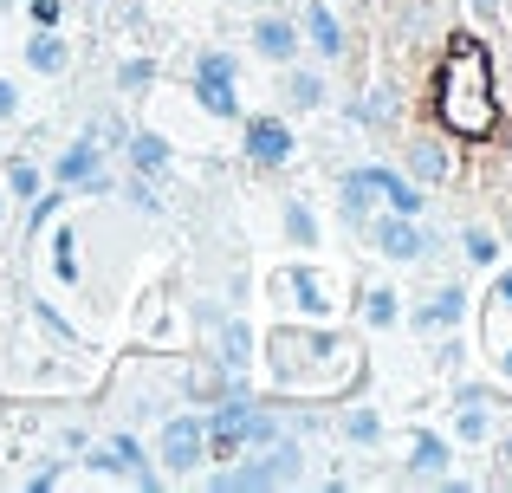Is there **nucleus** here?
<instances>
[{"mask_svg":"<svg viewBox=\"0 0 512 493\" xmlns=\"http://www.w3.org/2000/svg\"><path fill=\"white\" fill-rule=\"evenodd\" d=\"M260 455V481L266 493H279V487H312V448H305V435H279L273 448H253Z\"/></svg>","mask_w":512,"mask_h":493,"instance_id":"obj_12","label":"nucleus"},{"mask_svg":"<svg viewBox=\"0 0 512 493\" xmlns=\"http://www.w3.org/2000/svg\"><path fill=\"white\" fill-rule=\"evenodd\" d=\"M156 468H163V481H195L201 468H208V435H201V409H169L163 422H156Z\"/></svg>","mask_w":512,"mask_h":493,"instance_id":"obj_5","label":"nucleus"},{"mask_svg":"<svg viewBox=\"0 0 512 493\" xmlns=\"http://www.w3.org/2000/svg\"><path fill=\"white\" fill-rule=\"evenodd\" d=\"M500 487H512V468H506V474H500Z\"/></svg>","mask_w":512,"mask_h":493,"instance_id":"obj_47","label":"nucleus"},{"mask_svg":"<svg viewBox=\"0 0 512 493\" xmlns=\"http://www.w3.org/2000/svg\"><path fill=\"white\" fill-rule=\"evenodd\" d=\"M292 20H299V39H305V52H312L318 65L350 59V26L338 20V7H331V0H305Z\"/></svg>","mask_w":512,"mask_h":493,"instance_id":"obj_10","label":"nucleus"},{"mask_svg":"<svg viewBox=\"0 0 512 493\" xmlns=\"http://www.w3.org/2000/svg\"><path fill=\"white\" fill-rule=\"evenodd\" d=\"M331 7H338V0H331Z\"/></svg>","mask_w":512,"mask_h":493,"instance_id":"obj_49","label":"nucleus"},{"mask_svg":"<svg viewBox=\"0 0 512 493\" xmlns=\"http://www.w3.org/2000/svg\"><path fill=\"white\" fill-rule=\"evenodd\" d=\"M20 305H26V325H33V331H46V338L59 344L65 357H78V351H85V331H78V325H72V318H65V312H59L52 299H39V292H26Z\"/></svg>","mask_w":512,"mask_h":493,"instance_id":"obj_27","label":"nucleus"},{"mask_svg":"<svg viewBox=\"0 0 512 493\" xmlns=\"http://www.w3.org/2000/svg\"><path fill=\"white\" fill-rule=\"evenodd\" d=\"M467 357H474V344L461 338V325H454V331H435V338H428V370H435V377H461Z\"/></svg>","mask_w":512,"mask_h":493,"instance_id":"obj_34","label":"nucleus"},{"mask_svg":"<svg viewBox=\"0 0 512 493\" xmlns=\"http://www.w3.org/2000/svg\"><path fill=\"white\" fill-rule=\"evenodd\" d=\"M208 357L221 370H253V357H260V331H253V318L240 312V305L221 318V331L208 338Z\"/></svg>","mask_w":512,"mask_h":493,"instance_id":"obj_15","label":"nucleus"},{"mask_svg":"<svg viewBox=\"0 0 512 493\" xmlns=\"http://www.w3.org/2000/svg\"><path fill=\"white\" fill-rule=\"evenodd\" d=\"M124 163L137 169V176H150V182H169L175 176V143L163 137V130H150V124H130Z\"/></svg>","mask_w":512,"mask_h":493,"instance_id":"obj_20","label":"nucleus"},{"mask_svg":"<svg viewBox=\"0 0 512 493\" xmlns=\"http://www.w3.org/2000/svg\"><path fill=\"white\" fill-rule=\"evenodd\" d=\"M266 383L279 396H344L350 383H363V351L344 325H318V318H279L260 338Z\"/></svg>","mask_w":512,"mask_h":493,"instance_id":"obj_1","label":"nucleus"},{"mask_svg":"<svg viewBox=\"0 0 512 493\" xmlns=\"http://www.w3.org/2000/svg\"><path fill=\"white\" fill-rule=\"evenodd\" d=\"M98 163H104L98 137H91V130H78L72 143H59V150H52V169H46V182H59V189H72V195H78V182H85Z\"/></svg>","mask_w":512,"mask_h":493,"instance_id":"obj_23","label":"nucleus"},{"mask_svg":"<svg viewBox=\"0 0 512 493\" xmlns=\"http://www.w3.org/2000/svg\"><path fill=\"white\" fill-rule=\"evenodd\" d=\"M461 253H467V266L493 273V266L506 260V241L493 234V221H461Z\"/></svg>","mask_w":512,"mask_h":493,"instance_id":"obj_33","label":"nucleus"},{"mask_svg":"<svg viewBox=\"0 0 512 493\" xmlns=\"http://www.w3.org/2000/svg\"><path fill=\"white\" fill-rule=\"evenodd\" d=\"M46 273L59 279V286H85V260H78V228L72 221H52L46 228Z\"/></svg>","mask_w":512,"mask_h":493,"instance_id":"obj_26","label":"nucleus"},{"mask_svg":"<svg viewBox=\"0 0 512 493\" xmlns=\"http://www.w3.org/2000/svg\"><path fill=\"white\" fill-rule=\"evenodd\" d=\"M266 299H273L279 312L318 318V325H338V318H344L338 279H331L318 260H292V266H279V273H266Z\"/></svg>","mask_w":512,"mask_h":493,"instance_id":"obj_3","label":"nucleus"},{"mask_svg":"<svg viewBox=\"0 0 512 493\" xmlns=\"http://www.w3.org/2000/svg\"><path fill=\"white\" fill-rule=\"evenodd\" d=\"M111 455H117V487H143V493L169 487L163 468H156V455H150V448H143L130 429H111Z\"/></svg>","mask_w":512,"mask_h":493,"instance_id":"obj_19","label":"nucleus"},{"mask_svg":"<svg viewBox=\"0 0 512 493\" xmlns=\"http://www.w3.org/2000/svg\"><path fill=\"white\" fill-rule=\"evenodd\" d=\"M467 13H474L480 26H506V0H467Z\"/></svg>","mask_w":512,"mask_h":493,"instance_id":"obj_43","label":"nucleus"},{"mask_svg":"<svg viewBox=\"0 0 512 493\" xmlns=\"http://www.w3.org/2000/svg\"><path fill=\"white\" fill-rule=\"evenodd\" d=\"M357 241L383 266H422V215H389V208H376L357 228Z\"/></svg>","mask_w":512,"mask_h":493,"instance_id":"obj_8","label":"nucleus"},{"mask_svg":"<svg viewBox=\"0 0 512 493\" xmlns=\"http://www.w3.org/2000/svg\"><path fill=\"white\" fill-rule=\"evenodd\" d=\"M487 305H500V312L512 318V266H506V273L493 266V292H487Z\"/></svg>","mask_w":512,"mask_h":493,"instance_id":"obj_42","label":"nucleus"},{"mask_svg":"<svg viewBox=\"0 0 512 493\" xmlns=\"http://www.w3.org/2000/svg\"><path fill=\"white\" fill-rule=\"evenodd\" d=\"M435 124L454 143H487L500 137V72H493L487 39L454 33L435 65Z\"/></svg>","mask_w":512,"mask_h":493,"instance_id":"obj_2","label":"nucleus"},{"mask_svg":"<svg viewBox=\"0 0 512 493\" xmlns=\"http://www.w3.org/2000/svg\"><path fill=\"white\" fill-rule=\"evenodd\" d=\"M240 163L253 176H286L299 163V130L286 111H240Z\"/></svg>","mask_w":512,"mask_h":493,"instance_id":"obj_4","label":"nucleus"},{"mask_svg":"<svg viewBox=\"0 0 512 493\" xmlns=\"http://www.w3.org/2000/svg\"><path fill=\"white\" fill-rule=\"evenodd\" d=\"M338 117H344V124H357V130H370V137H396V130H402V117H409L402 78H396V72H383L376 85L344 91V98H338Z\"/></svg>","mask_w":512,"mask_h":493,"instance_id":"obj_6","label":"nucleus"},{"mask_svg":"<svg viewBox=\"0 0 512 493\" xmlns=\"http://www.w3.org/2000/svg\"><path fill=\"white\" fill-rule=\"evenodd\" d=\"M78 195H85V202H111V195H117V169H111V163H98L85 182H78Z\"/></svg>","mask_w":512,"mask_h":493,"instance_id":"obj_39","label":"nucleus"},{"mask_svg":"<svg viewBox=\"0 0 512 493\" xmlns=\"http://www.w3.org/2000/svg\"><path fill=\"white\" fill-rule=\"evenodd\" d=\"M65 202H72V189H59V182H46L33 202H20V208H26V253H39V234H46L52 221L65 215Z\"/></svg>","mask_w":512,"mask_h":493,"instance_id":"obj_30","label":"nucleus"},{"mask_svg":"<svg viewBox=\"0 0 512 493\" xmlns=\"http://www.w3.org/2000/svg\"><path fill=\"white\" fill-rule=\"evenodd\" d=\"M0 124H20V85L0 78Z\"/></svg>","mask_w":512,"mask_h":493,"instance_id":"obj_44","label":"nucleus"},{"mask_svg":"<svg viewBox=\"0 0 512 493\" xmlns=\"http://www.w3.org/2000/svg\"><path fill=\"white\" fill-rule=\"evenodd\" d=\"M117 195H124V208L130 215H143V221H163L169 215V195H163V182H150V176H117Z\"/></svg>","mask_w":512,"mask_h":493,"instance_id":"obj_32","label":"nucleus"},{"mask_svg":"<svg viewBox=\"0 0 512 493\" xmlns=\"http://www.w3.org/2000/svg\"><path fill=\"white\" fill-rule=\"evenodd\" d=\"M65 481H72V455H39L33 468L20 474L26 493H52V487H65Z\"/></svg>","mask_w":512,"mask_h":493,"instance_id":"obj_37","label":"nucleus"},{"mask_svg":"<svg viewBox=\"0 0 512 493\" xmlns=\"http://www.w3.org/2000/svg\"><path fill=\"white\" fill-rule=\"evenodd\" d=\"M376 208H383V195H376V176H370V163L344 169V176H338V221H344L350 234H357L363 221L376 215Z\"/></svg>","mask_w":512,"mask_h":493,"instance_id":"obj_22","label":"nucleus"},{"mask_svg":"<svg viewBox=\"0 0 512 493\" xmlns=\"http://www.w3.org/2000/svg\"><path fill=\"white\" fill-rule=\"evenodd\" d=\"M227 396V370L214 364V357H188V364H175V403L182 409H208Z\"/></svg>","mask_w":512,"mask_h":493,"instance_id":"obj_17","label":"nucleus"},{"mask_svg":"<svg viewBox=\"0 0 512 493\" xmlns=\"http://www.w3.org/2000/svg\"><path fill=\"white\" fill-rule=\"evenodd\" d=\"M500 435V409L493 403H454L448 409V442L454 448H487Z\"/></svg>","mask_w":512,"mask_h":493,"instance_id":"obj_25","label":"nucleus"},{"mask_svg":"<svg viewBox=\"0 0 512 493\" xmlns=\"http://www.w3.org/2000/svg\"><path fill=\"white\" fill-rule=\"evenodd\" d=\"M247 46H253V59H266V65H292L305 52V39H299V20H292V13H253Z\"/></svg>","mask_w":512,"mask_h":493,"instance_id":"obj_13","label":"nucleus"},{"mask_svg":"<svg viewBox=\"0 0 512 493\" xmlns=\"http://www.w3.org/2000/svg\"><path fill=\"white\" fill-rule=\"evenodd\" d=\"M7 215H13V202H7V189H0V228H7Z\"/></svg>","mask_w":512,"mask_h":493,"instance_id":"obj_46","label":"nucleus"},{"mask_svg":"<svg viewBox=\"0 0 512 493\" xmlns=\"http://www.w3.org/2000/svg\"><path fill=\"white\" fill-rule=\"evenodd\" d=\"M0 189H7V202H13V208H20V202H33V195L46 189V176H39V156L13 150L7 163H0Z\"/></svg>","mask_w":512,"mask_h":493,"instance_id":"obj_31","label":"nucleus"},{"mask_svg":"<svg viewBox=\"0 0 512 493\" xmlns=\"http://www.w3.org/2000/svg\"><path fill=\"white\" fill-rule=\"evenodd\" d=\"M493 234H500V241L512 247V202H500V221H493Z\"/></svg>","mask_w":512,"mask_h":493,"instance_id":"obj_45","label":"nucleus"},{"mask_svg":"<svg viewBox=\"0 0 512 493\" xmlns=\"http://www.w3.org/2000/svg\"><path fill=\"white\" fill-rule=\"evenodd\" d=\"M85 7H111V0H85Z\"/></svg>","mask_w":512,"mask_h":493,"instance_id":"obj_48","label":"nucleus"},{"mask_svg":"<svg viewBox=\"0 0 512 493\" xmlns=\"http://www.w3.org/2000/svg\"><path fill=\"white\" fill-rule=\"evenodd\" d=\"M85 130L98 137V150H104V156H124V143H130V117H124V111H98Z\"/></svg>","mask_w":512,"mask_h":493,"instance_id":"obj_38","label":"nucleus"},{"mask_svg":"<svg viewBox=\"0 0 512 493\" xmlns=\"http://www.w3.org/2000/svg\"><path fill=\"white\" fill-rule=\"evenodd\" d=\"M454 474V442L441 429H409V448H402V481L415 487H441Z\"/></svg>","mask_w":512,"mask_h":493,"instance_id":"obj_11","label":"nucleus"},{"mask_svg":"<svg viewBox=\"0 0 512 493\" xmlns=\"http://www.w3.org/2000/svg\"><path fill=\"white\" fill-rule=\"evenodd\" d=\"M33 26H65V0H20Z\"/></svg>","mask_w":512,"mask_h":493,"instance_id":"obj_41","label":"nucleus"},{"mask_svg":"<svg viewBox=\"0 0 512 493\" xmlns=\"http://www.w3.org/2000/svg\"><path fill=\"white\" fill-rule=\"evenodd\" d=\"M20 59H26V72H39V78H65L72 72V39H65L59 26H33Z\"/></svg>","mask_w":512,"mask_h":493,"instance_id":"obj_24","label":"nucleus"},{"mask_svg":"<svg viewBox=\"0 0 512 493\" xmlns=\"http://www.w3.org/2000/svg\"><path fill=\"white\" fill-rule=\"evenodd\" d=\"M227 312H234V305H227V299H214V292H195V299L182 305V325L195 331L201 344H208L214 331H221V318H227Z\"/></svg>","mask_w":512,"mask_h":493,"instance_id":"obj_36","label":"nucleus"},{"mask_svg":"<svg viewBox=\"0 0 512 493\" xmlns=\"http://www.w3.org/2000/svg\"><path fill=\"white\" fill-rule=\"evenodd\" d=\"M454 325H467V286L461 279H441L422 299H402V331H415V338H435V331H454Z\"/></svg>","mask_w":512,"mask_h":493,"instance_id":"obj_9","label":"nucleus"},{"mask_svg":"<svg viewBox=\"0 0 512 493\" xmlns=\"http://www.w3.org/2000/svg\"><path fill=\"white\" fill-rule=\"evenodd\" d=\"M402 176H415L422 189H448L454 176H461V150H454V137L441 124H422L402 137Z\"/></svg>","mask_w":512,"mask_h":493,"instance_id":"obj_7","label":"nucleus"},{"mask_svg":"<svg viewBox=\"0 0 512 493\" xmlns=\"http://www.w3.org/2000/svg\"><path fill=\"white\" fill-rule=\"evenodd\" d=\"M370 176H376V195H383L389 215H428V189L415 176H402V169H389V163H370Z\"/></svg>","mask_w":512,"mask_h":493,"instance_id":"obj_28","label":"nucleus"},{"mask_svg":"<svg viewBox=\"0 0 512 493\" xmlns=\"http://www.w3.org/2000/svg\"><path fill=\"white\" fill-rule=\"evenodd\" d=\"M350 312L363 318V331H402V292L376 279V286H363V299L350 305Z\"/></svg>","mask_w":512,"mask_h":493,"instance_id":"obj_29","label":"nucleus"},{"mask_svg":"<svg viewBox=\"0 0 512 493\" xmlns=\"http://www.w3.org/2000/svg\"><path fill=\"white\" fill-rule=\"evenodd\" d=\"M487 364H493V383L512 396V331H506L500 344H487Z\"/></svg>","mask_w":512,"mask_h":493,"instance_id":"obj_40","label":"nucleus"},{"mask_svg":"<svg viewBox=\"0 0 512 493\" xmlns=\"http://www.w3.org/2000/svg\"><path fill=\"white\" fill-rule=\"evenodd\" d=\"M156 78H163V65L150 52H130V59H117V98H150Z\"/></svg>","mask_w":512,"mask_h":493,"instance_id":"obj_35","label":"nucleus"},{"mask_svg":"<svg viewBox=\"0 0 512 493\" xmlns=\"http://www.w3.org/2000/svg\"><path fill=\"white\" fill-rule=\"evenodd\" d=\"M331 435H338L344 448H383L389 442V422L376 403H363V396H344L338 416H331Z\"/></svg>","mask_w":512,"mask_h":493,"instance_id":"obj_16","label":"nucleus"},{"mask_svg":"<svg viewBox=\"0 0 512 493\" xmlns=\"http://www.w3.org/2000/svg\"><path fill=\"white\" fill-rule=\"evenodd\" d=\"M188 98L201 104V111L214 117V124H240V78H227V72H188Z\"/></svg>","mask_w":512,"mask_h":493,"instance_id":"obj_21","label":"nucleus"},{"mask_svg":"<svg viewBox=\"0 0 512 493\" xmlns=\"http://www.w3.org/2000/svg\"><path fill=\"white\" fill-rule=\"evenodd\" d=\"M279 234L292 253H325V215H318L312 195H286L279 202Z\"/></svg>","mask_w":512,"mask_h":493,"instance_id":"obj_18","label":"nucleus"},{"mask_svg":"<svg viewBox=\"0 0 512 493\" xmlns=\"http://www.w3.org/2000/svg\"><path fill=\"white\" fill-rule=\"evenodd\" d=\"M325 98H331V85H325V65H279V104H286V117H312V111H325Z\"/></svg>","mask_w":512,"mask_h":493,"instance_id":"obj_14","label":"nucleus"}]
</instances>
